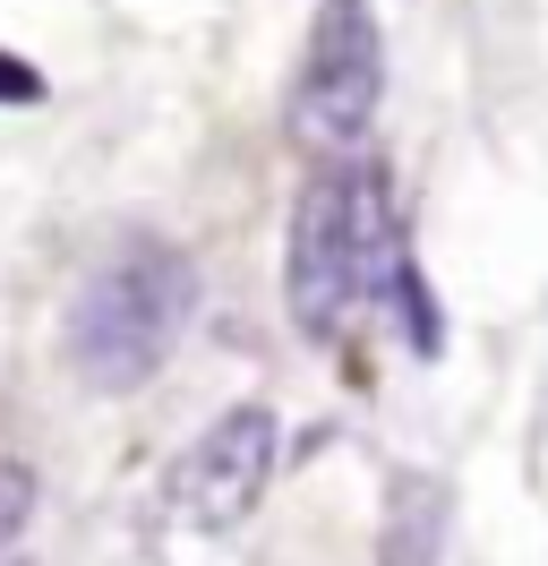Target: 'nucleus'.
<instances>
[{
	"instance_id": "nucleus-2",
	"label": "nucleus",
	"mask_w": 548,
	"mask_h": 566,
	"mask_svg": "<svg viewBox=\"0 0 548 566\" xmlns=\"http://www.w3.org/2000/svg\"><path fill=\"white\" fill-rule=\"evenodd\" d=\"M198 318V266L189 249L164 232H120L95 266L77 275L61 310V353L77 369V387L95 395H137Z\"/></svg>"
},
{
	"instance_id": "nucleus-3",
	"label": "nucleus",
	"mask_w": 548,
	"mask_h": 566,
	"mask_svg": "<svg viewBox=\"0 0 548 566\" xmlns=\"http://www.w3.org/2000/svg\"><path fill=\"white\" fill-rule=\"evenodd\" d=\"M386 104V35H377L369 0H317L301 43V77H292V146L335 164V155H360L369 146V120Z\"/></svg>"
},
{
	"instance_id": "nucleus-7",
	"label": "nucleus",
	"mask_w": 548,
	"mask_h": 566,
	"mask_svg": "<svg viewBox=\"0 0 548 566\" xmlns=\"http://www.w3.org/2000/svg\"><path fill=\"white\" fill-rule=\"evenodd\" d=\"M27 524H34V472L27 463H0V566L18 558Z\"/></svg>"
},
{
	"instance_id": "nucleus-6",
	"label": "nucleus",
	"mask_w": 548,
	"mask_h": 566,
	"mask_svg": "<svg viewBox=\"0 0 548 566\" xmlns=\"http://www.w3.org/2000/svg\"><path fill=\"white\" fill-rule=\"evenodd\" d=\"M386 301H394V318H403V335H411V353L420 360H438V344H445V326H438V301H429V275H420V258H394V275H386Z\"/></svg>"
},
{
	"instance_id": "nucleus-5",
	"label": "nucleus",
	"mask_w": 548,
	"mask_h": 566,
	"mask_svg": "<svg viewBox=\"0 0 548 566\" xmlns=\"http://www.w3.org/2000/svg\"><path fill=\"white\" fill-rule=\"evenodd\" d=\"M445 549V490L429 472H403L386 497V532H377V558L386 566H438Z\"/></svg>"
},
{
	"instance_id": "nucleus-1",
	"label": "nucleus",
	"mask_w": 548,
	"mask_h": 566,
	"mask_svg": "<svg viewBox=\"0 0 548 566\" xmlns=\"http://www.w3.org/2000/svg\"><path fill=\"white\" fill-rule=\"evenodd\" d=\"M403 258L394 180L377 155H335L301 180L292 232H283V301L308 344H351L360 318L386 301V275Z\"/></svg>"
},
{
	"instance_id": "nucleus-4",
	"label": "nucleus",
	"mask_w": 548,
	"mask_h": 566,
	"mask_svg": "<svg viewBox=\"0 0 548 566\" xmlns=\"http://www.w3.org/2000/svg\"><path fill=\"white\" fill-rule=\"evenodd\" d=\"M274 463H283V421L274 403H232L180 447V463L164 472V506L171 524L189 532H232L257 515V497L274 490Z\"/></svg>"
}]
</instances>
